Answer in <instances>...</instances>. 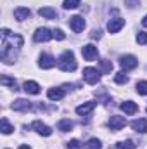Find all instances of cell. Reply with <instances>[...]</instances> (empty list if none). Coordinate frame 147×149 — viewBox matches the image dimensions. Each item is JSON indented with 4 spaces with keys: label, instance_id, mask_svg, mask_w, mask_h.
<instances>
[{
    "label": "cell",
    "instance_id": "cell-1",
    "mask_svg": "<svg viewBox=\"0 0 147 149\" xmlns=\"http://www.w3.org/2000/svg\"><path fill=\"white\" fill-rule=\"evenodd\" d=\"M2 35V50H0V59L5 63V64H12L16 63L17 59V52L23 45V37L21 35H16V33H10L7 28H2L0 31Z\"/></svg>",
    "mask_w": 147,
    "mask_h": 149
},
{
    "label": "cell",
    "instance_id": "cell-2",
    "mask_svg": "<svg viewBox=\"0 0 147 149\" xmlns=\"http://www.w3.org/2000/svg\"><path fill=\"white\" fill-rule=\"evenodd\" d=\"M57 66H59V70L61 71H64V73H71L76 70V61H74V54L71 50H66V52H62L61 56H59V59H57Z\"/></svg>",
    "mask_w": 147,
    "mask_h": 149
},
{
    "label": "cell",
    "instance_id": "cell-3",
    "mask_svg": "<svg viewBox=\"0 0 147 149\" xmlns=\"http://www.w3.org/2000/svg\"><path fill=\"white\" fill-rule=\"evenodd\" d=\"M83 80L90 85H95L101 80V71L97 68H85L83 70Z\"/></svg>",
    "mask_w": 147,
    "mask_h": 149
},
{
    "label": "cell",
    "instance_id": "cell-4",
    "mask_svg": "<svg viewBox=\"0 0 147 149\" xmlns=\"http://www.w3.org/2000/svg\"><path fill=\"white\" fill-rule=\"evenodd\" d=\"M119 66L126 71V70H135L137 66H139V59L135 57V56H121L119 57Z\"/></svg>",
    "mask_w": 147,
    "mask_h": 149
},
{
    "label": "cell",
    "instance_id": "cell-5",
    "mask_svg": "<svg viewBox=\"0 0 147 149\" xmlns=\"http://www.w3.org/2000/svg\"><path fill=\"white\" fill-rule=\"evenodd\" d=\"M81 54H83L85 61H95V59L99 57V50H97V47H95V45H92V43H88V45H83V49H81Z\"/></svg>",
    "mask_w": 147,
    "mask_h": 149
},
{
    "label": "cell",
    "instance_id": "cell-6",
    "mask_svg": "<svg viewBox=\"0 0 147 149\" xmlns=\"http://www.w3.org/2000/svg\"><path fill=\"white\" fill-rule=\"evenodd\" d=\"M109 128L112 132H118V130H121L125 125H126V120L123 118V116H118V114H114V116H111L109 118Z\"/></svg>",
    "mask_w": 147,
    "mask_h": 149
},
{
    "label": "cell",
    "instance_id": "cell-7",
    "mask_svg": "<svg viewBox=\"0 0 147 149\" xmlns=\"http://www.w3.org/2000/svg\"><path fill=\"white\" fill-rule=\"evenodd\" d=\"M69 26L74 33H81L85 30V19L81 16H73V17H69Z\"/></svg>",
    "mask_w": 147,
    "mask_h": 149
},
{
    "label": "cell",
    "instance_id": "cell-8",
    "mask_svg": "<svg viewBox=\"0 0 147 149\" xmlns=\"http://www.w3.org/2000/svg\"><path fill=\"white\" fill-rule=\"evenodd\" d=\"M38 66H40L42 70H50V68L55 66V59H54L50 54H42L40 59H38Z\"/></svg>",
    "mask_w": 147,
    "mask_h": 149
},
{
    "label": "cell",
    "instance_id": "cell-9",
    "mask_svg": "<svg viewBox=\"0 0 147 149\" xmlns=\"http://www.w3.org/2000/svg\"><path fill=\"white\" fill-rule=\"evenodd\" d=\"M31 127L37 130V134L43 135V137H49V135H52V128H50L49 125H45L43 121H40V120L33 121V123H31Z\"/></svg>",
    "mask_w": 147,
    "mask_h": 149
},
{
    "label": "cell",
    "instance_id": "cell-10",
    "mask_svg": "<svg viewBox=\"0 0 147 149\" xmlns=\"http://www.w3.org/2000/svg\"><path fill=\"white\" fill-rule=\"evenodd\" d=\"M50 38H54V35L47 28H38L37 31H35V35H33V40L35 42H49Z\"/></svg>",
    "mask_w": 147,
    "mask_h": 149
},
{
    "label": "cell",
    "instance_id": "cell-11",
    "mask_svg": "<svg viewBox=\"0 0 147 149\" xmlns=\"http://www.w3.org/2000/svg\"><path fill=\"white\" fill-rule=\"evenodd\" d=\"M123 26H125V19L114 17V19H111L109 23H107V31H109V33H118Z\"/></svg>",
    "mask_w": 147,
    "mask_h": 149
},
{
    "label": "cell",
    "instance_id": "cell-12",
    "mask_svg": "<svg viewBox=\"0 0 147 149\" xmlns=\"http://www.w3.org/2000/svg\"><path fill=\"white\" fill-rule=\"evenodd\" d=\"M95 104H97V102H94V101H88V102H83V104H80V106L76 108V113H78L80 116H87V114H90V113L94 111V108H95Z\"/></svg>",
    "mask_w": 147,
    "mask_h": 149
},
{
    "label": "cell",
    "instance_id": "cell-13",
    "mask_svg": "<svg viewBox=\"0 0 147 149\" xmlns=\"http://www.w3.org/2000/svg\"><path fill=\"white\" fill-rule=\"evenodd\" d=\"M132 128H133L137 134H147V120L146 118L133 120V121H132Z\"/></svg>",
    "mask_w": 147,
    "mask_h": 149
},
{
    "label": "cell",
    "instance_id": "cell-14",
    "mask_svg": "<svg viewBox=\"0 0 147 149\" xmlns=\"http://www.w3.org/2000/svg\"><path fill=\"white\" fill-rule=\"evenodd\" d=\"M12 109L14 111H28V109H31V102L26 99H17L12 102Z\"/></svg>",
    "mask_w": 147,
    "mask_h": 149
},
{
    "label": "cell",
    "instance_id": "cell-15",
    "mask_svg": "<svg viewBox=\"0 0 147 149\" xmlns=\"http://www.w3.org/2000/svg\"><path fill=\"white\" fill-rule=\"evenodd\" d=\"M119 108H121V111H125V114H135L139 111V106L133 101H125L119 104Z\"/></svg>",
    "mask_w": 147,
    "mask_h": 149
},
{
    "label": "cell",
    "instance_id": "cell-16",
    "mask_svg": "<svg viewBox=\"0 0 147 149\" xmlns=\"http://www.w3.org/2000/svg\"><path fill=\"white\" fill-rule=\"evenodd\" d=\"M31 16V10L28 9V7H17L16 10H14V17L17 19V21H24V19H28Z\"/></svg>",
    "mask_w": 147,
    "mask_h": 149
},
{
    "label": "cell",
    "instance_id": "cell-17",
    "mask_svg": "<svg viewBox=\"0 0 147 149\" xmlns=\"http://www.w3.org/2000/svg\"><path fill=\"white\" fill-rule=\"evenodd\" d=\"M38 14L45 19H55L57 17V12L52 7H42V9H38Z\"/></svg>",
    "mask_w": 147,
    "mask_h": 149
},
{
    "label": "cell",
    "instance_id": "cell-18",
    "mask_svg": "<svg viewBox=\"0 0 147 149\" xmlns=\"http://www.w3.org/2000/svg\"><path fill=\"white\" fill-rule=\"evenodd\" d=\"M47 97H49L50 101H59V99L64 97V90H62V88H49Z\"/></svg>",
    "mask_w": 147,
    "mask_h": 149
},
{
    "label": "cell",
    "instance_id": "cell-19",
    "mask_svg": "<svg viewBox=\"0 0 147 149\" xmlns=\"http://www.w3.org/2000/svg\"><path fill=\"white\" fill-rule=\"evenodd\" d=\"M24 90H26V94L37 95V94H40V85H38L37 81H26L24 83Z\"/></svg>",
    "mask_w": 147,
    "mask_h": 149
},
{
    "label": "cell",
    "instance_id": "cell-20",
    "mask_svg": "<svg viewBox=\"0 0 147 149\" xmlns=\"http://www.w3.org/2000/svg\"><path fill=\"white\" fill-rule=\"evenodd\" d=\"M73 121L71 120H61L59 123H57V130H61V132H69L71 128H73Z\"/></svg>",
    "mask_w": 147,
    "mask_h": 149
},
{
    "label": "cell",
    "instance_id": "cell-21",
    "mask_svg": "<svg viewBox=\"0 0 147 149\" xmlns=\"http://www.w3.org/2000/svg\"><path fill=\"white\" fill-rule=\"evenodd\" d=\"M0 83H2V85H7V87H10L12 90H17V83H16V80L9 78V76H5V74L0 78Z\"/></svg>",
    "mask_w": 147,
    "mask_h": 149
},
{
    "label": "cell",
    "instance_id": "cell-22",
    "mask_svg": "<svg viewBox=\"0 0 147 149\" xmlns=\"http://www.w3.org/2000/svg\"><path fill=\"white\" fill-rule=\"evenodd\" d=\"M0 125H2V128H0V130H2V134H5V135H7V134H12V132H14V127H12L5 118H2V123H0Z\"/></svg>",
    "mask_w": 147,
    "mask_h": 149
},
{
    "label": "cell",
    "instance_id": "cell-23",
    "mask_svg": "<svg viewBox=\"0 0 147 149\" xmlns=\"http://www.w3.org/2000/svg\"><path fill=\"white\" fill-rule=\"evenodd\" d=\"M114 81L119 83V85L128 83V74L125 73V71H119V73H116V76H114Z\"/></svg>",
    "mask_w": 147,
    "mask_h": 149
},
{
    "label": "cell",
    "instance_id": "cell-24",
    "mask_svg": "<svg viewBox=\"0 0 147 149\" xmlns=\"http://www.w3.org/2000/svg\"><path fill=\"white\" fill-rule=\"evenodd\" d=\"M135 88H137V92H139L140 95H147V81H146V80H142V81H137Z\"/></svg>",
    "mask_w": 147,
    "mask_h": 149
},
{
    "label": "cell",
    "instance_id": "cell-25",
    "mask_svg": "<svg viewBox=\"0 0 147 149\" xmlns=\"http://www.w3.org/2000/svg\"><path fill=\"white\" fill-rule=\"evenodd\" d=\"M118 149H135V142L133 141H121L116 144Z\"/></svg>",
    "mask_w": 147,
    "mask_h": 149
},
{
    "label": "cell",
    "instance_id": "cell-26",
    "mask_svg": "<svg viewBox=\"0 0 147 149\" xmlns=\"http://www.w3.org/2000/svg\"><path fill=\"white\" fill-rule=\"evenodd\" d=\"M80 3H81L80 0H64V2H62V7L69 10V9H76Z\"/></svg>",
    "mask_w": 147,
    "mask_h": 149
},
{
    "label": "cell",
    "instance_id": "cell-27",
    "mask_svg": "<svg viewBox=\"0 0 147 149\" xmlns=\"http://www.w3.org/2000/svg\"><path fill=\"white\" fill-rule=\"evenodd\" d=\"M101 148H102V144H101L99 139H90L87 142V149H101Z\"/></svg>",
    "mask_w": 147,
    "mask_h": 149
},
{
    "label": "cell",
    "instance_id": "cell-28",
    "mask_svg": "<svg viewBox=\"0 0 147 149\" xmlns=\"http://www.w3.org/2000/svg\"><path fill=\"white\" fill-rule=\"evenodd\" d=\"M101 66H102V71L104 73H111V70H112V63L107 61V59H102L101 61Z\"/></svg>",
    "mask_w": 147,
    "mask_h": 149
},
{
    "label": "cell",
    "instance_id": "cell-29",
    "mask_svg": "<svg viewBox=\"0 0 147 149\" xmlns=\"http://www.w3.org/2000/svg\"><path fill=\"white\" fill-rule=\"evenodd\" d=\"M137 42H139L140 45H146L147 43V33L146 31H139V33H137Z\"/></svg>",
    "mask_w": 147,
    "mask_h": 149
},
{
    "label": "cell",
    "instance_id": "cell-30",
    "mask_svg": "<svg viewBox=\"0 0 147 149\" xmlns=\"http://www.w3.org/2000/svg\"><path fill=\"white\" fill-rule=\"evenodd\" d=\"M66 149H81V142L80 141H76V139H73V141H69L68 142V148Z\"/></svg>",
    "mask_w": 147,
    "mask_h": 149
},
{
    "label": "cell",
    "instance_id": "cell-31",
    "mask_svg": "<svg viewBox=\"0 0 147 149\" xmlns=\"http://www.w3.org/2000/svg\"><path fill=\"white\" fill-rule=\"evenodd\" d=\"M52 35H54V38H57V40H64V38H66V35H64L62 30H54Z\"/></svg>",
    "mask_w": 147,
    "mask_h": 149
},
{
    "label": "cell",
    "instance_id": "cell-32",
    "mask_svg": "<svg viewBox=\"0 0 147 149\" xmlns=\"http://www.w3.org/2000/svg\"><path fill=\"white\" fill-rule=\"evenodd\" d=\"M90 37H92V38H101V37H102V31H101V30H94Z\"/></svg>",
    "mask_w": 147,
    "mask_h": 149
},
{
    "label": "cell",
    "instance_id": "cell-33",
    "mask_svg": "<svg viewBox=\"0 0 147 149\" xmlns=\"http://www.w3.org/2000/svg\"><path fill=\"white\" fill-rule=\"evenodd\" d=\"M137 5V0H128V7H135Z\"/></svg>",
    "mask_w": 147,
    "mask_h": 149
},
{
    "label": "cell",
    "instance_id": "cell-34",
    "mask_svg": "<svg viewBox=\"0 0 147 149\" xmlns=\"http://www.w3.org/2000/svg\"><path fill=\"white\" fill-rule=\"evenodd\" d=\"M19 149H31V148H30L28 144H21V146H19Z\"/></svg>",
    "mask_w": 147,
    "mask_h": 149
},
{
    "label": "cell",
    "instance_id": "cell-35",
    "mask_svg": "<svg viewBox=\"0 0 147 149\" xmlns=\"http://www.w3.org/2000/svg\"><path fill=\"white\" fill-rule=\"evenodd\" d=\"M142 24H144V26H146V28H147V16H146V17H144V19H142Z\"/></svg>",
    "mask_w": 147,
    "mask_h": 149
}]
</instances>
